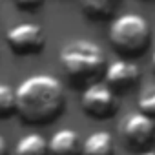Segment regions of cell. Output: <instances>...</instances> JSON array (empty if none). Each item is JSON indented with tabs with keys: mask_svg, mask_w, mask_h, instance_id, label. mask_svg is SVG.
I'll list each match as a JSON object with an SVG mask.
<instances>
[{
	"mask_svg": "<svg viewBox=\"0 0 155 155\" xmlns=\"http://www.w3.org/2000/svg\"><path fill=\"white\" fill-rule=\"evenodd\" d=\"M17 113L28 124H49L64 110L62 82L53 75L37 73L24 79L17 90Z\"/></svg>",
	"mask_w": 155,
	"mask_h": 155,
	"instance_id": "cell-1",
	"label": "cell"
},
{
	"mask_svg": "<svg viewBox=\"0 0 155 155\" xmlns=\"http://www.w3.org/2000/svg\"><path fill=\"white\" fill-rule=\"evenodd\" d=\"M58 62L68 82L79 90L101 82L108 68L102 48L90 38H73L64 44Z\"/></svg>",
	"mask_w": 155,
	"mask_h": 155,
	"instance_id": "cell-2",
	"label": "cell"
},
{
	"mask_svg": "<svg viewBox=\"0 0 155 155\" xmlns=\"http://www.w3.org/2000/svg\"><path fill=\"white\" fill-rule=\"evenodd\" d=\"M110 44L124 58L142 57L151 46V26L139 13H124L110 24Z\"/></svg>",
	"mask_w": 155,
	"mask_h": 155,
	"instance_id": "cell-3",
	"label": "cell"
},
{
	"mask_svg": "<svg viewBox=\"0 0 155 155\" xmlns=\"http://www.w3.org/2000/svg\"><path fill=\"white\" fill-rule=\"evenodd\" d=\"M81 106L88 117L97 120H108L117 115L120 101L106 82H95L82 90Z\"/></svg>",
	"mask_w": 155,
	"mask_h": 155,
	"instance_id": "cell-4",
	"label": "cell"
},
{
	"mask_svg": "<svg viewBox=\"0 0 155 155\" xmlns=\"http://www.w3.org/2000/svg\"><path fill=\"white\" fill-rule=\"evenodd\" d=\"M120 133L126 146L139 153L150 150V146L155 144V122L142 111L128 115L122 122Z\"/></svg>",
	"mask_w": 155,
	"mask_h": 155,
	"instance_id": "cell-5",
	"label": "cell"
},
{
	"mask_svg": "<svg viewBox=\"0 0 155 155\" xmlns=\"http://www.w3.org/2000/svg\"><path fill=\"white\" fill-rule=\"evenodd\" d=\"M6 40L15 55H38L46 46V33L37 24H17L8 29Z\"/></svg>",
	"mask_w": 155,
	"mask_h": 155,
	"instance_id": "cell-6",
	"label": "cell"
},
{
	"mask_svg": "<svg viewBox=\"0 0 155 155\" xmlns=\"http://www.w3.org/2000/svg\"><path fill=\"white\" fill-rule=\"evenodd\" d=\"M140 81V68L133 58H117L108 64L104 73V82L119 95L135 88Z\"/></svg>",
	"mask_w": 155,
	"mask_h": 155,
	"instance_id": "cell-7",
	"label": "cell"
},
{
	"mask_svg": "<svg viewBox=\"0 0 155 155\" xmlns=\"http://www.w3.org/2000/svg\"><path fill=\"white\" fill-rule=\"evenodd\" d=\"M49 142V155H82L84 140L75 130L64 128L51 135Z\"/></svg>",
	"mask_w": 155,
	"mask_h": 155,
	"instance_id": "cell-8",
	"label": "cell"
},
{
	"mask_svg": "<svg viewBox=\"0 0 155 155\" xmlns=\"http://www.w3.org/2000/svg\"><path fill=\"white\" fill-rule=\"evenodd\" d=\"M113 153H115V142L110 131L99 130L84 139L82 155H113Z\"/></svg>",
	"mask_w": 155,
	"mask_h": 155,
	"instance_id": "cell-9",
	"label": "cell"
},
{
	"mask_svg": "<svg viewBox=\"0 0 155 155\" xmlns=\"http://www.w3.org/2000/svg\"><path fill=\"white\" fill-rule=\"evenodd\" d=\"M15 155H49V142L40 133H26L18 139Z\"/></svg>",
	"mask_w": 155,
	"mask_h": 155,
	"instance_id": "cell-10",
	"label": "cell"
},
{
	"mask_svg": "<svg viewBox=\"0 0 155 155\" xmlns=\"http://www.w3.org/2000/svg\"><path fill=\"white\" fill-rule=\"evenodd\" d=\"M79 6L88 18L108 20L117 8V0H79Z\"/></svg>",
	"mask_w": 155,
	"mask_h": 155,
	"instance_id": "cell-11",
	"label": "cell"
},
{
	"mask_svg": "<svg viewBox=\"0 0 155 155\" xmlns=\"http://www.w3.org/2000/svg\"><path fill=\"white\" fill-rule=\"evenodd\" d=\"M17 113V93L8 84L0 82V119H8Z\"/></svg>",
	"mask_w": 155,
	"mask_h": 155,
	"instance_id": "cell-12",
	"label": "cell"
},
{
	"mask_svg": "<svg viewBox=\"0 0 155 155\" xmlns=\"http://www.w3.org/2000/svg\"><path fill=\"white\" fill-rule=\"evenodd\" d=\"M139 111L155 119V86L144 90L139 97Z\"/></svg>",
	"mask_w": 155,
	"mask_h": 155,
	"instance_id": "cell-13",
	"label": "cell"
},
{
	"mask_svg": "<svg viewBox=\"0 0 155 155\" xmlns=\"http://www.w3.org/2000/svg\"><path fill=\"white\" fill-rule=\"evenodd\" d=\"M15 4L24 11H37L44 4V0H15Z\"/></svg>",
	"mask_w": 155,
	"mask_h": 155,
	"instance_id": "cell-14",
	"label": "cell"
},
{
	"mask_svg": "<svg viewBox=\"0 0 155 155\" xmlns=\"http://www.w3.org/2000/svg\"><path fill=\"white\" fill-rule=\"evenodd\" d=\"M0 155H8V142L2 135H0Z\"/></svg>",
	"mask_w": 155,
	"mask_h": 155,
	"instance_id": "cell-15",
	"label": "cell"
},
{
	"mask_svg": "<svg viewBox=\"0 0 155 155\" xmlns=\"http://www.w3.org/2000/svg\"><path fill=\"white\" fill-rule=\"evenodd\" d=\"M139 155H155V150H144V151H140Z\"/></svg>",
	"mask_w": 155,
	"mask_h": 155,
	"instance_id": "cell-16",
	"label": "cell"
},
{
	"mask_svg": "<svg viewBox=\"0 0 155 155\" xmlns=\"http://www.w3.org/2000/svg\"><path fill=\"white\" fill-rule=\"evenodd\" d=\"M151 71H153V75H155V51H153V55H151Z\"/></svg>",
	"mask_w": 155,
	"mask_h": 155,
	"instance_id": "cell-17",
	"label": "cell"
},
{
	"mask_svg": "<svg viewBox=\"0 0 155 155\" xmlns=\"http://www.w3.org/2000/svg\"><path fill=\"white\" fill-rule=\"evenodd\" d=\"M144 2H153V0H144Z\"/></svg>",
	"mask_w": 155,
	"mask_h": 155,
	"instance_id": "cell-18",
	"label": "cell"
}]
</instances>
